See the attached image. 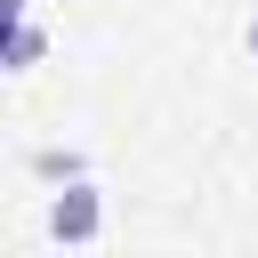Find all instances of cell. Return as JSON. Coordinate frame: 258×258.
<instances>
[{
    "instance_id": "6da1fadb",
    "label": "cell",
    "mask_w": 258,
    "mask_h": 258,
    "mask_svg": "<svg viewBox=\"0 0 258 258\" xmlns=\"http://www.w3.org/2000/svg\"><path fill=\"white\" fill-rule=\"evenodd\" d=\"M97 226H105V202H97V185H81V177H73V185L48 202V234H56V242H89Z\"/></svg>"
},
{
    "instance_id": "7a4b0ae2",
    "label": "cell",
    "mask_w": 258,
    "mask_h": 258,
    "mask_svg": "<svg viewBox=\"0 0 258 258\" xmlns=\"http://www.w3.org/2000/svg\"><path fill=\"white\" fill-rule=\"evenodd\" d=\"M40 32L24 24V0H0V64H40Z\"/></svg>"
},
{
    "instance_id": "3957f363",
    "label": "cell",
    "mask_w": 258,
    "mask_h": 258,
    "mask_svg": "<svg viewBox=\"0 0 258 258\" xmlns=\"http://www.w3.org/2000/svg\"><path fill=\"white\" fill-rule=\"evenodd\" d=\"M250 56H258V16H250Z\"/></svg>"
}]
</instances>
